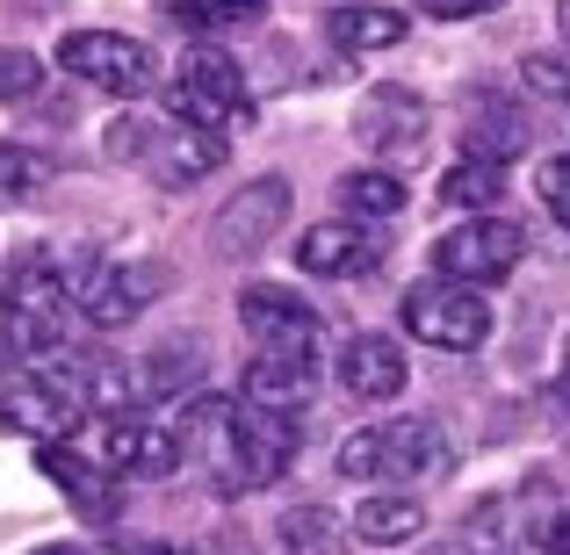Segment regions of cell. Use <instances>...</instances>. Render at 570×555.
Wrapping results in <instances>:
<instances>
[{
	"mask_svg": "<svg viewBox=\"0 0 570 555\" xmlns=\"http://www.w3.org/2000/svg\"><path fill=\"white\" fill-rule=\"evenodd\" d=\"M188 455L209 469L224 498H253V490L282 484L304 455V418L267 412L253 397H188Z\"/></svg>",
	"mask_w": 570,
	"mask_h": 555,
	"instance_id": "obj_1",
	"label": "cell"
},
{
	"mask_svg": "<svg viewBox=\"0 0 570 555\" xmlns=\"http://www.w3.org/2000/svg\"><path fill=\"white\" fill-rule=\"evenodd\" d=\"M455 440L441 418H383L340 440V476L347 484H412V476H448Z\"/></svg>",
	"mask_w": 570,
	"mask_h": 555,
	"instance_id": "obj_2",
	"label": "cell"
},
{
	"mask_svg": "<svg viewBox=\"0 0 570 555\" xmlns=\"http://www.w3.org/2000/svg\"><path fill=\"white\" fill-rule=\"evenodd\" d=\"M109 159L138 167L153 188H195L203 174L224 167V138H217V130L181 123V116H116Z\"/></svg>",
	"mask_w": 570,
	"mask_h": 555,
	"instance_id": "obj_3",
	"label": "cell"
},
{
	"mask_svg": "<svg viewBox=\"0 0 570 555\" xmlns=\"http://www.w3.org/2000/svg\"><path fill=\"white\" fill-rule=\"evenodd\" d=\"M80 318L66 296V275H58V260H43V252H29V260L8 267V281H0V333H8L14 354H29V361H43V354L66 347V325Z\"/></svg>",
	"mask_w": 570,
	"mask_h": 555,
	"instance_id": "obj_4",
	"label": "cell"
},
{
	"mask_svg": "<svg viewBox=\"0 0 570 555\" xmlns=\"http://www.w3.org/2000/svg\"><path fill=\"white\" fill-rule=\"evenodd\" d=\"M87 447L116 476H174L181 462H195L188 455V404H138V412L95 418Z\"/></svg>",
	"mask_w": 570,
	"mask_h": 555,
	"instance_id": "obj_5",
	"label": "cell"
},
{
	"mask_svg": "<svg viewBox=\"0 0 570 555\" xmlns=\"http://www.w3.org/2000/svg\"><path fill=\"white\" fill-rule=\"evenodd\" d=\"M58 275H66V296H72V310H80V325H95V333L138 325L159 296V267L109 260V252H72V260H58Z\"/></svg>",
	"mask_w": 570,
	"mask_h": 555,
	"instance_id": "obj_6",
	"label": "cell"
},
{
	"mask_svg": "<svg viewBox=\"0 0 570 555\" xmlns=\"http://www.w3.org/2000/svg\"><path fill=\"white\" fill-rule=\"evenodd\" d=\"M58 66H66L72 80L116 95V101H145V95L167 87L159 51L145 37H124V29H72V37H58Z\"/></svg>",
	"mask_w": 570,
	"mask_h": 555,
	"instance_id": "obj_7",
	"label": "cell"
},
{
	"mask_svg": "<svg viewBox=\"0 0 570 555\" xmlns=\"http://www.w3.org/2000/svg\"><path fill=\"white\" fill-rule=\"evenodd\" d=\"M167 116H181L195 130H217V138L261 123L253 87L238 80V66L224 51H195V58H181V72H167Z\"/></svg>",
	"mask_w": 570,
	"mask_h": 555,
	"instance_id": "obj_8",
	"label": "cell"
},
{
	"mask_svg": "<svg viewBox=\"0 0 570 555\" xmlns=\"http://www.w3.org/2000/svg\"><path fill=\"white\" fill-rule=\"evenodd\" d=\"M404 333L419 347H441V354H476L491 339V304L470 289V281H419L404 296Z\"/></svg>",
	"mask_w": 570,
	"mask_h": 555,
	"instance_id": "obj_9",
	"label": "cell"
},
{
	"mask_svg": "<svg viewBox=\"0 0 570 555\" xmlns=\"http://www.w3.org/2000/svg\"><path fill=\"white\" fill-rule=\"evenodd\" d=\"M520 260H528V231L505 224V217H470V224H455V231L433 238V267H441L448 281H470V289L505 281Z\"/></svg>",
	"mask_w": 570,
	"mask_h": 555,
	"instance_id": "obj_10",
	"label": "cell"
},
{
	"mask_svg": "<svg viewBox=\"0 0 570 555\" xmlns=\"http://www.w3.org/2000/svg\"><path fill=\"white\" fill-rule=\"evenodd\" d=\"M37 469L51 476L58 490H66L72 513H80L87 527H116V519H124V476H116L109 462L95 455V447H80V440H51V447H37Z\"/></svg>",
	"mask_w": 570,
	"mask_h": 555,
	"instance_id": "obj_11",
	"label": "cell"
},
{
	"mask_svg": "<svg viewBox=\"0 0 570 555\" xmlns=\"http://www.w3.org/2000/svg\"><path fill=\"white\" fill-rule=\"evenodd\" d=\"M282 224H289V181L261 174V181H238V195L209 217V246L232 252V260H246V252L267 246V238H282Z\"/></svg>",
	"mask_w": 570,
	"mask_h": 555,
	"instance_id": "obj_12",
	"label": "cell"
},
{
	"mask_svg": "<svg viewBox=\"0 0 570 555\" xmlns=\"http://www.w3.org/2000/svg\"><path fill=\"white\" fill-rule=\"evenodd\" d=\"M354 138H362L383 167L390 159H412L419 145H426V101H419L412 87H368L362 109H354Z\"/></svg>",
	"mask_w": 570,
	"mask_h": 555,
	"instance_id": "obj_13",
	"label": "cell"
},
{
	"mask_svg": "<svg viewBox=\"0 0 570 555\" xmlns=\"http://www.w3.org/2000/svg\"><path fill=\"white\" fill-rule=\"evenodd\" d=\"M383 260V238L368 231L362 217H333V224H311L304 238H296V267L318 281H354L368 275V267Z\"/></svg>",
	"mask_w": 570,
	"mask_h": 555,
	"instance_id": "obj_14",
	"label": "cell"
},
{
	"mask_svg": "<svg viewBox=\"0 0 570 555\" xmlns=\"http://www.w3.org/2000/svg\"><path fill=\"white\" fill-rule=\"evenodd\" d=\"M318 389V347H261L238 375V397L267 404V412H304Z\"/></svg>",
	"mask_w": 570,
	"mask_h": 555,
	"instance_id": "obj_15",
	"label": "cell"
},
{
	"mask_svg": "<svg viewBox=\"0 0 570 555\" xmlns=\"http://www.w3.org/2000/svg\"><path fill=\"white\" fill-rule=\"evenodd\" d=\"M238 325L253 333V347H318V310L275 281L238 289Z\"/></svg>",
	"mask_w": 570,
	"mask_h": 555,
	"instance_id": "obj_16",
	"label": "cell"
},
{
	"mask_svg": "<svg viewBox=\"0 0 570 555\" xmlns=\"http://www.w3.org/2000/svg\"><path fill=\"white\" fill-rule=\"evenodd\" d=\"M404 375H412V361H404V347L390 333H354L340 347V389L354 404H390L404 389Z\"/></svg>",
	"mask_w": 570,
	"mask_h": 555,
	"instance_id": "obj_17",
	"label": "cell"
},
{
	"mask_svg": "<svg viewBox=\"0 0 570 555\" xmlns=\"http://www.w3.org/2000/svg\"><path fill=\"white\" fill-rule=\"evenodd\" d=\"M528 145H534V123H528V109H520V101H499V95L470 101V123H462V152H470V159L513 167Z\"/></svg>",
	"mask_w": 570,
	"mask_h": 555,
	"instance_id": "obj_18",
	"label": "cell"
},
{
	"mask_svg": "<svg viewBox=\"0 0 570 555\" xmlns=\"http://www.w3.org/2000/svg\"><path fill=\"white\" fill-rule=\"evenodd\" d=\"M347 548V519L333 505H289L267 519V555H340Z\"/></svg>",
	"mask_w": 570,
	"mask_h": 555,
	"instance_id": "obj_19",
	"label": "cell"
},
{
	"mask_svg": "<svg viewBox=\"0 0 570 555\" xmlns=\"http://www.w3.org/2000/svg\"><path fill=\"white\" fill-rule=\"evenodd\" d=\"M333 43L340 51H390V43H404V29H412V14L404 8H383V0H347V8H333Z\"/></svg>",
	"mask_w": 570,
	"mask_h": 555,
	"instance_id": "obj_20",
	"label": "cell"
},
{
	"mask_svg": "<svg viewBox=\"0 0 570 555\" xmlns=\"http://www.w3.org/2000/svg\"><path fill=\"white\" fill-rule=\"evenodd\" d=\"M347 527H354V542H368V548H404V542L426 534V513H419V498H362Z\"/></svg>",
	"mask_w": 570,
	"mask_h": 555,
	"instance_id": "obj_21",
	"label": "cell"
},
{
	"mask_svg": "<svg viewBox=\"0 0 570 555\" xmlns=\"http://www.w3.org/2000/svg\"><path fill=\"white\" fill-rule=\"evenodd\" d=\"M138 383H145V404H181V389L203 383V347H195V339H174V347H159L153 361L138 368Z\"/></svg>",
	"mask_w": 570,
	"mask_h": 555,
	"instance_id": "obj_22",
	"label": "cell"
},
{
	"mask_svg": "<svg viewBox=\"0 0 570 555\" xmlns=\"http://www.w3.org/2000/svg\"><path fill=\"white\" fill-rule=\"evenodd\" d=\"M340 209L362 217V224H383V217H397V209H404V181L390 167H354L347 181H340Z\"/></svg>",
	"mask_w": 570,
	"mask_h": 555,
	"instance_id": "obj_23",
	"label": "cell"
},
{
	"mask_svg": "<svg viewBox=\"0 0 570 555\" xmlns=\"http://www.w3.org/2000/svg\"><path fill=\"white\" fill-rule=\"evenodd\" d=\"M499 195H505V167L470 159V152H462L455 167H448V181H441V202H448V209H470V217H484Z\"/></svg>",
	"mask_w": 570,
	"mask_h": 555,
	"instance_id": "obj_24",
	"label": "cell"
},
{
	"mask_svg": "<svg viewBox=\"0 0 570 555\" xmlns=\"http://www.w3.org/2000/svg\"><path fill=\"white\" fill-rule=\"evenodd\" d=\"M167 14L188 37H224V29H246L253 14H261V0H174Z\"/></svg>",
	"mask_w": 570,
	"mask_h": 555,
	"instance_id": "obj_25",
	"label": "cell"
},
{
	"mask_svg": "<svg viewBox=\"0 0 570 555\" xmlns=\"http://www.w3.org/2000/svg\"><path fill=\"white\" fill-rule=\"evenodd\" d=\"M43 181H51V167H43L37 152H14V145H0V209L22 202V195H37Z\"/></svg>",
	"mask_w": 570,
	"mask_h": 555,
	"instance_id": "obj_26",
	"label": "cell"
},
{
	"mask_svg": "<svg viewBox=\"0 0 570 555\" xmlns=\"http://www.w3.org/2000/svg\"><path fill=\"white\" fill-rule=\"evenodd\" d=\"M37 87H43V58L8 43V51H0V101H29Z\"/></svg>",
	"mask_w": 570,
	"mask_h": 555,
	"instance_id": "obj_27",
	"label": "cell"
},
{
	"mask_svg": "<svg viewBox=\"0 0 570 555\" xmlns=\"http://www.w3.org/2000/svg\"><path fill=\"white\" fill-rule=\"evenodd\" d=\"M520 80H528L534 95L570 101V51H534V58H520Z\"/></svg>",
	"mask_w": 570,
	"mask_h": 555,
	"instance_id": "obj_28",
	"label": "cell"
},
{
	"mask_svg": "<svg viewBox=\"0 0 570 555\" xmlns=\"http://www.w3.org/2000/svg\"><path fill=\"white\" fill-rule=\"evenodd\" d=\"M534 195H542V209H549V217H557L563 231H570V152H557V159L542 167V181H534Z\"/></svg>",
	"mask_w": 570,
	"mask_h": 555,
	"instance_id": "obj_29",
	"label": "cell"
},
{
	"mask_svg": "<svg viewBox=\"0 0 570 555\" xmlns=\"http://www.w3.org/2000/svg\"><path fill=\"white\" fill-rule=\"evenodd\" d=\"M505 0H419L426 22H476V14H499Z\"/></svg>",
	"mask_w": 570,
	"mask_h": 555,
	"instance_id": "obj_30",
	"label": "cell"
},
{
	"mask_svg": "<svg viewBox=\"0 0 570 555\" xmlns=\"http://www.w3.org/2000/svg\"><path fill=\"white\" fill-rule=\"evenodd\" d=\"M542 548H549V555H570V505H563V513L542 527Z\"/></svg>",
	"mask_w": 570,
	"mask_h": 555,
	"instance_id": "obj_31",
	"label": "cell"
},
{
	"mask_svg": "<svg viewBox=\"0 0 570 555\" xmlns=\"http://www.w3.org/2000/svg\"><path fill=\"white\" fill-rule=\"evenodd\" d=\"M29 555H87V548H66V542H58V548H29Z\"/></svg>",
	"mask_w": 570,
	"mask_h": 555,
	"instance_id": "obj_32",
	"label": "cell"
},
{
	"mask_svg": "<svg viewBox=\"0 0 570 555\" xmlns=\"http://www.w3.org/2000/svg\"><path fill=\"white\" fill-rule=\"evenodd\" d=\"M557 29H563V37H570V0H557Z\"/></svg>",
	"mask_w": 570,
	"mask_h": 555,
	"instance_id": "obj_33",
	"label": "cell"
},
{
	"mask_svg": "<svg viewBox=\"0 0 570 555\" xmlns=\"http://www.w3.org/2000/svg\"><path fill=\"white\" fill-rule=\"evenodd\" d=\"M563 375H570V339H563Z\"/></svg>",
	"mask_w": 570,
	"mask_h": 555,
	"instance_id": "obj_34",
	"label": "cell"
}]
</instances>
